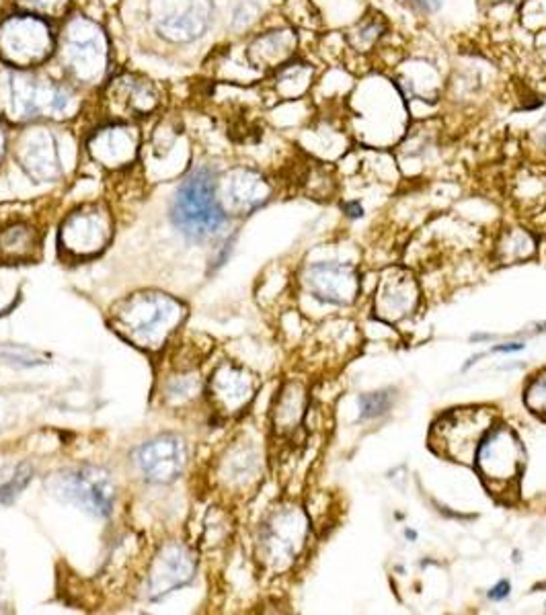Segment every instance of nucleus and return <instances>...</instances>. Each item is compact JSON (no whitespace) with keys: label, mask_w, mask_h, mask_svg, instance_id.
I'll return each instance as SVG.
<instances>
[{"label":"nucleus","mask_w":546,"mask_h":615,"mask_svg":"<svg viewBox=\"0 0 546 615\" xmlns=\"http://www.w3.org/2000/svg\"><path fill=\"white\" fill-rule=\"evenodd\" d=\"M77 109V94L69 86L37 78L23 69L0 74V115L6 119L23 124L39 117H69Z\"/></svg>","instance_id":"f257e3e1"},{"label":"nucleus","mask_w":546,"mask_h":615,"mask_svg":"<svg viewBox=\"0 0 546 615\" xmlns=\"http://www.w3.org/2000/svg\"><path fill=\"white\" fill-rule=\"evenodd\" d=\"M183 316V303L160 292L134 294L111 310L118 333L143 349L163 347Z\"/></svg>","instance_id":"f03ea898"},{"label":"nucleus","mask_w":546,"mask_h":615,"mask_svg":"<svg viewBox=\"0 0 546 615\" xmlns=\"http://www.w3.org/2000/svg\"><path fill=\"white\" fill-rule=\"evenodd\" d=\"M173 220L192 240H206L218 232L226 215L216 198L212 171L198 168L183 181L173 204Z\"/></svg>","instance_id":"7ed1b4c3"},{"label":"nucleus","mask_w":546,"mask_h":615,"mask_svg":"<svg viewBox=\"0 0 546 615\" xmlns=\"http://www.w3.org/2000/svg\"><path fill=\"white\" fill-rule=\"evenodd\" d=\"M60 60L69 77L78 85H97L110 62L105 33L86 17H72L66 23Z\"/></svg>","instance_id":"20e7f679"},{"label":"nucleus","mask_w":546,"mask_h":615,"mask_svg":"<svg viewBox=\"0 0 546 615\" xmlns=\"http://www.w3.org/2000/svg\"><path fill=\"white\" fill-rule=\"evenodd\" d=\"M477 470L493 495H508L516 489L524 468V448L517 435L505 425H491L477 448Z\"/></svg>","instance_id":"39448f33"},{"label":"nucleus","mask_w":546,"mask_h":615,"mask_svg":"<svg viewBox=\"0 0 546 615\" xmlns=\"http://www.w3.org/2000/svg\"><path fill=\"white\" fill-rule=\"evenodd\" d=\"M53 39L48 19L19 12L0 21V58L15 69H33L52 56Z\"/></svg>","instance_id":"423d86ee"},{"label":"nucleus","mask_w":546,"mask_h":615,"mask_svg":"<svg viewBox=\"0 0 546 615\" xmlns=\"http://www.w3.org/2000/svg\"><path fill=\"white\" fill-rule=\"evenodd\" d=\"M495 417L485 409H458L444 415L434 425L429 441L436 454L456 459V462H473L478 443L491 429Z\"/></svg>","instance_id":"0eeeda50"},{"label":"nucleus","mask_w":546,"mask_h":615,"mask_svg":"<svg viewBox=\"0 0 546 615\" xmlns=\"http://www.w3.org/2000/svg\"><path fill=\"white\" fill-rule=\"evenodd\" d=\"M113 236V222L107 209L99 206H85L72 212L60 228V245L77 259H89L99 255L110 245Z\"/></svg>","instance_id":"6e6552de"},{"label":"nucleus","mask_w":546,"mask_h":615,"mask_svg":"<svg viewBox=\"0 0 546 615\" xmlns=\"http://www.w3.org/2000/svg\"><path fill=\"white\" fill-rule=\"evenodd\" d=\"M56 490L66 501L83 506L85 511L97 517L110 515L113 501H116V489H113L110 474L101 468H91V465L60 474Z\"/></svg>","instance_id":"1a4fd4ad"},{"label":"nucleus","mask_w":546,"mask_h":615,"mask_svg":"<svg viewBox=\"0 0 546 615\" xmlns=\"http://www.w3.org/2000/svg\"><path fill=\"white\" fill-rule=\"evenodd\" d=\"M154 21L171 42H192L208 29L212 19L210 0H152Z\"/></svg>","instance_id":"9d476101"},{"label":"nucleus","mask_w":546,"mask_h":615,"mask_svg":"<svg viewBox=\"0 0 546 615\" xmlns=\"http://www.w3.org/2000/svg\"><path fill=\"white\" fill-rule=\"evenodd\" d=\"M136 464L148 482L167 484L177 480L187 464V448L179 435H159L136 451Z\"/></svg>","instance_id":"9b49d317"},{"label":"nucleus","mask_w":546,"mask_h":615,"mask_svg":"<svg viewBox=\"0 0 546 615\" xmlns=\"http://www.w3.org/2000/svg\"><path fill=\"white\" fill-rule=\"evenodd\" d=\"M298 50V33L289 27H273L257 33L245 50V60L255 72H273L294 60Z\"/></svg>","instance_id":"f8f14e48"},{"label":"nucleus","mask_w":546,"mask_h":615,"mask_svg":"<svg viewBox=\"0 0 546 615\" xmlns=\"http://www.w3.org/2000/svg\"><path fill=\"white\" fill-rule=\"evenodd\" d=\"M195 572V562L190 550L179 544H171L159 552L148 577V589L152 599L177 591L179 587L190 583Z\"/></svg>","instance_id":"ddd939ff"},{"label":"nucleus","mask_w":546,"mask_h":615,"mask_svg":"<svg viewBox=\"0 0 546 615\" xmlns=\"http://www.w3.org/2000/svg\"><path fill=\"white\" fill-rule=\"evenodd\" d=\"M395 86L399 89L401 97L407 101H421V103H436L442 94V77L429 60L415 58L403 62L396 69Z\"/></svg>","instance_id":"4468645a"},{"label":"nucleus","mask_w":546,"mask_h":615,"mask_svg":"<svg viewBox=\"0 0 546 615\" xmlns=\"http://www.w3.org/2000/svg\"><path fill=\"white\" fill-rule=\"evenodd\" d=\"M89 152L103 166H126L136 158L138 134L130 125H107L91 138Z\"/></svg>","instance_id":"2eb2a0df"},{"label":"nucleus","mask_w":546,"mask_h":615,"mask_svg":"<svg viewBox=\"0 0 546 615\" xmlns=\"http://www.w3.org/2000/svg\"><path fill=\"white\" fill-rule=\"evenodd\" d=\"M267 181L259 173L249 171V168H237L224 179L222 185V199L226 207L237 214H251L261 207L269 199Z\"/></svg>","instance_id":"dca6fc26"},{"label":"nucleus","mask_w":546,"mask_h":615,"mask_svg":"<svg viewBox=\"0 0 546 615\" xmlns=\"http://www.w3.org/2000/svg\"><path fill=\"white\" fill-rule=\"evenodd\" d=\"M111 109L119 115H146L157 109L159 94L151 80L124 74L110 86Z\"/></svg>","instance_id":"f3484780"},{"label":"nucleus","mask_w":546,"mask_h":615,"mask_svg":"<svg viewBox=\"0 0 546 615\" xmlns=\"http://www.w3.org/2000/svg\"><path fill=\"white\" fill-rule=\"evenodd\" d=\"M306 281L314 297L331 303L352 302L357 292V279L352 269L333 265V263L310 267Z\"/></svg>","instance_id":"a211bd4d"},{"label":"nucleus","mask_w":546,"mask_h":615,"mask_svg":"<svg viewBox=\"0 0 546 615\" xmlns=\"http://www.w3.org/2000/svg\"><path fill=\"white\" fill-rule=\"evenodd\" d=\"M19 160L27 173L37 181H52L60 174L56 140L42 130L27 134L19 146Z\"/></svg>","instance_id":"6ab92c4d"},{"label":"nucleus","mask_w":546,"mask_h":615,"mask_svg":"<svg viewBox=\"0 0 546 615\" xmlns=\"http://www.w3.org/2000/svg\"><path fill=\"white\" fill-rule=\"evenodd\" d=\"M212 396L224 412H237L253 398L255 377L234 365H222L216 371L212 382Z\"/></svg>","instance_id":"aec40b11"},{"label":"nucleus","mask_w":546,"mask_h":615,"mask_svg":"<svg viewBox=\"0 0 546 615\" xmlns=\"http://www.w3.org/2000/svg\"><path fill=\"white\" fill-rule=\"evenodd\" d=\"M417 306V286L411 277L396 273L380 283L379 314L384 320L396 322L407 319Z\"/></svg>","instance_id":"412c9836"},{"label":"nucleus","mask_w":546,"mask_h":615,"mask_svg":"<svg viewBox=\"0 0 546 615\" xmlns=\"http://www.w3.org/2000/svg\"><path fill=\"white\" fill-rule=\"evenodd\" d=\"M316 85V69L302 60H289L278 70H273L272 89L281 101H296L306 97Z\"/></svg>","instance_id":"4be33fe9"},{"label":"nucleus","mask_w":546,"mask_h":615,"mask_svg":"<svg viewBox=\"0 0 546 615\" xmlns=\"http://www.w3.org/2000/svg\"><path fill=\"white\" fill-rule=\"evenodd\" d=\"M388 36V23L384 15L376 11H370L363 15L354 27H349L346 33V47L355 56L368 58L372 53L380 52L384 39Z\"/></svg>","instance_id":"5701e85b"},{"label":"nucleus","mask_w":546,"mask_h":615,"mask_svg":"<svg viewBox=\"0 0 546 615\" xmlns=\"http://www.w3.org/2000/svg\"><path fill=\"white\" fill-rule=\"evenodd\" d=\"M37 248V230L25 220H11L0 226V259L25 261L31 259Z\"/></svg>","instance_id":"b1692460"},{"label":"nucleus","mask_w":546,"mask_h":615,"mask_svg":"<svg viewBox=\"0 0 546 615\" xmlns=\"http://www.w3.org/2000/svg\"><path fill=\"white\" fill-rule=\"evenodd\" d=\"M536 251L534 236L524 228H511L508 232L501 234V239L497 242V255L505 265L508 263H520L530 259Z\"/></svg>","instance_id":"393cba45"},{"label":"nucleus","mask_w":546,"mask_h":615,"mask_svg":"<svg viewBox=\"0 0 546 615\" xmlns=\"http://www.w3.org/2000/svg\"><path fill=\"white\" fill-rule=\"evenodd\" d=\"M33 470L27 464L3 465L0 468V505H11L31 482Z\"/></svg>","instance_id":"a878e982"},{"label":"nucleus","mask_w":546,"mask_h":615,"mask_svg":"<svg viewBox=\"0 0 546 615\" xmlns=\"http://www.w3.org/2000/svg\"><path fill=\"white\" fill-rule=\"evenodd\" d=\"M393 407V394L388 392H372V394L360 396V418L362 421H372V418L382 417L384 412Z\"/></svg>","instance_id":"bb28decb"},{"label":"nucleus","mask_w":546,"mask_h":615,"mask_svg":"<svg viewBox=\"0 0 546 615\" xmlns=\"http://www.w3.org/2000/svg\"><path fill=\"white\" fill-rule=\"evenodd\" d=\"M520 19L526 29L546 31V0H522Z\"/></svg>","instance_id":"cd10ccee"},{"label":"nucleus","mask_w":546,"mask_h":615,"mask_svg":"<svg viewBox=\"0 0 546 615\" xmlns=\"http://www.w3.org/2000/svg\"><path fill=\"white\" fill-rule=\"evenodd\" d=\"M526 407L546 418V369L541 371L526 388Z\"/></svg>","instance_id":"c85d7f7f"},{"label":"nucleus","mask_w":546,"mask_h":615,"mask_svg":"<svg viewBox=\"0 0 546 615\" xmlns=\"http://www.w3.org/2000/svg\"><path fill=\"white\" fill-rule=\"evenodd\" d=\"M19 6H23L27 12L39 17H62L69 9L70 0H17Z\"/></svg>","instance_id":"c756f323"},{"label":"nucleus","mask_w":546,"mask_h":615,"mask_svg":"<svg viewBox=\"0 0 546 615\" xmlns=\"http://www.w3.org/2000/svg\"><path fill=\"white\" fill-rule=\"evenodd\" d=\"M411 9L421 12V15H436L442 9L444 0H404Z\"/></svg>","instance_id":"7c9ffc66"},{"label":"nucleus","mask_w":546,"mask_h":615,"mask_svg":"<svg viewBox=\"0 0 546 615\" xmlns=\"http://www.w3.org/2000/svg\"><path fill=\"white\" fill-rule=\"evenodd\" d=\"M509 591H511L509 580H499L495 587H491L489 599L491 601H503L505 597H509Z\"/></svg>","instance_id":"2f4dec72"},{"label":"nucleus","mask_w":546,"mask_h":615,"mask_svg":"<svg viewBox=\"0 0 546 615\" xmlns=\"http://www.w3.org/2000/svg\"><path fill=\"white\" fill-rule=\"evenodd\" d=\"M524 343H505V344H495L493 353H516V351H522Z\"/></svg>","instance_id":"473e14b6"},{"label":"nucleus","mask_w":546,"mask_h":615,"mask_svg":"<svg viewBox=\"0 0 546 615\" xmlns=\"http://www.w3.org/2000/svg\"><path fill=\"white\" fill-rule=\"evenodd\" d=\"M346 212L347 215H352V218H360V215L363 214V207L362 204H357V201H349V204L346 206Z\"/></svg>","instance_id":"72a5a7b5"},{"label":"nucleus","mask_w":546,"mask_h":615,"mask_svg":"<svg viewBox=\"0 0 546 615\" xmlns=\"http://www.w3.org/2000/svg\"><path fill=\"white\" fill-rule=\"evenodd\" d=\"M4 152H6V130H4L3 121H0V160H3Z\"/></svg>","instance_id":"f704fd0d"},{"label":"nucleus","mask_w":546,"mask_h":615,"mask_svg":"<svg viewBox=\"0 0 546 615\" xmlns=\"http://www.w3.org/2000/svg\"><path fill=\"white\" fill-rule=\"evenodd\" d=\"M485 4L489 6H503V4H511V3H517V0H483Z\"/></svg>","instance_id":"c9c22d12"},{"label":"nucleus","mask_w":546,"mask_h":615,"mask_svg":"<svg viewBox=\"0 0 546 615\" xmlns=\"http://www.w3.org/2000/svg\"><path fill=\"white\" fill-rule=\"evenodd\" d=\"M407 538H409V539H415V538H417V533H413V531H407Z\"/></svg>","instance_id":"e433bc0d"},{"label":"nucleus","mask_w":546,"mask_h":615,"mask_svg":"<svg viewBox=\"0 0 546 615\" xmlns=\"http://www.w3.org/2000/svg\"><path fill=\"white\" fill-rule=\"evenodd\" d=\"M542 144H544V150H546V136L542 138Z\"/></svg>","instance_id":"4c0bfd02"}]
</instances>
